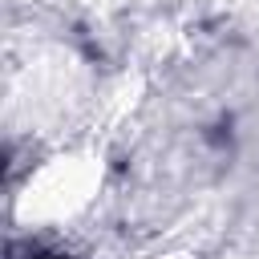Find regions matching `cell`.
Listing matches in <instances>:
<instances>
[{
  "mask_svg": "<svg viewBox=\"0 0 259 259\" xmlns=\"http://www.w3.org/2000/svg\"><path fill=\"white\" fill-rule=\"evenodd\" d=\"M40 259H61V255H40Z\"/></svg>",
  "mask_w": 259,
  "mask_h": 259,
  "instance_id": "1",
  "label": "cell"
}]
</instances>
